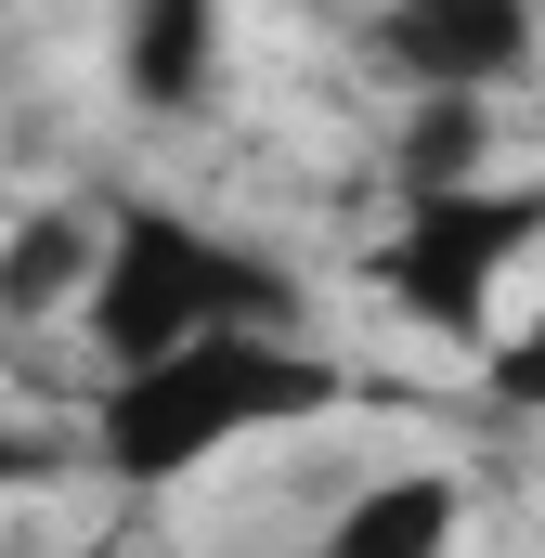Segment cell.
<instances>
[{
  "label": "cell",
  "mask_w": 545,
  "mask_h": 558,
  "mask_svg": "<svg viewBox=\"0 0 545 558\" xmlns=\"http://www.w3.org/2000/svg\"><path fill=\"white\" fill-rule=\"evenodd\" d=\"M92 338H105L118 377L169 364V351H208V338H299V274L272 247H234L195 208H118L105 221V286H92Z\"/></svg>",
  "instance_id": "cell-1"
},
{
  "label": "cell",
  "mask_w": 545,
  "mask_h": 558,
  "mask_svg": "<svg viewBox=\"0 0 545 558\" xmlns=\"http://www.w3.org/2000/svg\"><path fill=\"white\" fill-rule=\"evenodd\" d=\"M325 403H338V364L312 338H208V351H169V364L118 377L105 416H92V454L131 494H169L208 454H234L261 428H299V416H325Z\"/></svg>",
  "instance_id": "cell-2"
},
{
  "label": "cell",
  "mask_w": 545,
  "mask_h": 558,
  "mask_svg": "<svg viewBox=\"0 0 545 558\" xmlns=\"http://www.w3.org/2000/svg\"><path fill=\"white\" fill-rule=\"evenodd\" d=\"M545 247V182H455V195H403L377 286L403 299L428 338H494V286Z\"/></svg>",
  "instance_id": "cell-3"
},
{
  "label": "cell",
  "mask_w": 545,
  "mask_h": 558,
  "mask_svg": "<svg viewBox=\"0 0 545 558\" xmlns=\"http://www.w3.org/2000/svg\"><path fill=\"white\" fill-rule=\"evenodd\" d=\"M377 65H403L428 105H481L533 65V13L520 0H403V13H377Z\"/></svg>",
  "instance_id": "cell-4"
},
{
  "label": "cell",
  "mask_w": 545,
  "mask_h": 558,
  "mask_svg": "<svg viewBox=\"0 0 545 558\" xmlns=\"http://www.w3.org/2000/svg\"><path fill=\"white\" fill-rule=\"evenodd\" d=\"M455 533H468L455 468H390V481H364V494L312 533V558H455Z\"/></svg>",
  "instance_id": "cell-5"
},
{
  "label": "cell",
  "mask_w": 545,
  "mask_h": 558,
  "mask_svg": "<svg viewBox=\"0 0 545 558\" xmlns=\"http://www.w3.org/2000/svg\"><path fill=\"white\" fill-rule=\"evenodd\" d=\"M92 286H105V221H92V208H26V221H13V247H0V325L65 312V299H92Z\"/></svg>",
  "instance_id": "cell-6"
},
{
  "label": "cell",
  "mask_w": 545,
  "mask_h": 558,
  "mask_svg": "<svg viewBox=\"0 0 545 558\" xmlns=\"http://www.w3.org/2000/svg\"><path fill=\"white\" fill-rule=\"evenodd\" d=\"M208 65H221V13L208 0H143L131 39H118V78H131V105H195L208 92Z\"/></svg>",
  "instance_id": "cell-7"
},
{
  "label": "cell",
  "mask_w": 545,
  "mask_h": 558,
  "mask_svg": "<svg viewBox=\"0 0 545 558\" xmlns=\"http://www.w3.org/2000/svg\"><path fill=\"white\" fill-rule=\"evenodd\" d=\"M494 390H507V403H545V338H520V351H494Z\"/></svg>",
  "instance_id": "cell-8"
},
{
  "label": "cell",
  "mask_w": 545,
  "mask_h": 558,
  "mask_svg": "<svg viewBox=\"0 0 545 558\" xmlns=\"http://www.w3.org/2000/svg\"><path fill=\"white\" fill-rule=\"evenodd\" d=\"M26 468H39V441H13V428H0V494H13Z\"/></svg>",
  "instance_id": "cell-9"
}]
</instances>
